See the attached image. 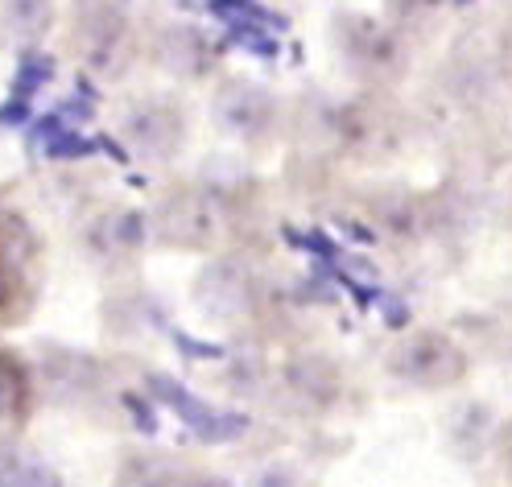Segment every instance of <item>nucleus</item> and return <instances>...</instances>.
Masks as SVG:
<instances>
[{
  "instance_id": "f257e3e1",
  "label": "nucleus",
  "mask_w": 512,
  "mask_h": 487,
  "mask_svg": "<svg viewBox=\"0 0 512 487\" xmlns=\"http://www.w3.org/2000/svg\"><path fill=\"white\" fill-rule=\"evenodd\" d=\"M38 236L25 215L0 207V318L21 322L38 298Z\"/></svg>"
},
{
  "instance_id": "f03ea898",
  "label": "nucleus",
  "mask_w": 512,
  "mask_h": 487,
  "mask_svg": "<svg viewBox=\"0 0 512 487\" xmlns=\"http://www.w3.org/2000/svg\"><path fill=\"white\" fill-rule=\"evenodd\" d=\"M223 223H228V211L211 190H174L153 215L157 236L178 248H211Z\"/></svg>"
},
{
  "instance_id": "7ed1b4c3",
  "label": "nucleus",
  "mask_w": 512,
  "mask_h": 487,
  "mask_svg": "<svg viewBox=\"0 0 512 487\" xmlns=\"http://www.w3.org/2000/svg\"><path fill=\"white\" fill-rule=\"evenodd\" d=\"M389 368L397 380L405 384H418V388H446L463 380L467 372V355L455 339H446L438 331H418L409 335L405 343L393 347L389 355Z\"/></svg>"
},
{
  "instance_id": "20e7f679",
  "label": "nucleus",
  "mask_w": 512,
  "mask_h": 487,
  "mask_svg": "<svg viewBox=\"0 0 512 487\" xmlns=\"http://www.w3.org/2000/svg\"><path fill=\"white\" fill-rule=\"evenodd\" d=\"M335 42L347 58V67L364 79H393L401 71V42L368 17H343L335 29Z\"/></svg>"
},
{
  "instance_id": "39448f33",
  "label": "nucleus",
  "mask_w": 512,
  "mask_h": 487,
  "mask_svg": "<svg viewBox=\"0 0 512 487\" xmlns=\"http://www.w3.org/2000/svg\"><path fill=\"white\" fill-rule=\"evenodd\" d=\"M153 393L162 397L178 413V421H186V426L195 430L203 442H232V438H240L248 430V421L240 413H223V409H215V405H207L199 397H190L186 388L178 380H170V376H153Z\"/></svg>"
},
{
  "instance_id": "423d86ee",
  "label": "nucleus",
  "mask_w": 512,
  "mask_h": 487,
  "mask_svg": "<svg viewBox=\"0 0 512 487\" xmlns=\"http://www.w3.org/2000/svg\"><path fill=\"white\" fill-rule=\"evenodd\" d=\"M75 42L83 46L91 67H100V71L124 67L128 50H133V38H128V21L120 13H112V9L87 13L83 25H79V34H75Z\"/></svg>"
},
{
  "instance_id": "0eeeda50",
  "label": "nucleus",
  "mask_w": 512,
  "mask_h": 487,
  "mask_svg": "<svg viewBox=\"0 0 512 487\" xmlns=\"http://www.w3.org/2000/svg\"><path fill=\"white\" fill-rule=\"evenodd\" d=\"M339 137L351 145V153H360L364 161H376L397 145V120L384 108L360 104L339 116Z\"/></svg>"
},
{
  "instance_id": "6e6552de",
  "label": "nucleus",
  "mask_w": 512,
  "mask_h": 487,
  "mask_svg": "<svg viewBox=\"0 0 512 487\" xmlns=\"http://www.w3.org/2000/svg\"><path fill=\"white\" fill-rule=\"evenodd\" d=\"M128 137L153 161H166L182 145V112H174L170 104H145L128 120Z\"/></svg>"
},
{
  "instance_id": "1a4fd4ad",
  "label": "nucleus",
  "mask_w": 512,
  "mask_h": 487,
  "mask_svg": "<svg viewBox=\"0 0 512 487\" xmlns=\"http://www.w3.org/2000/svg\"><path fill=\"white\" fill-rule=\"evenodd\" d=\"M219 116H223V124L236 128V133H244V137H261L273 124V104H269V95L261 87L236 83V87H228L219 95Z\"/></svg>"
},
{
  "instance_id": "9d476101",
  "label": "nucleus",
  "mask_w": 512,
  "mask_h": 487,
  "mask_svg": "<svg viewBox=\"0 0 512 487\" xmlns=\"http://www.w3.org/2000/svg\"><path fill=\"white\" fill-rule=\"evenodd\" d=\"M215 13L228 21L236 34L252 46V50H261V54H273V34H277V25L281 21H273L269 13H261V9H252L248 0H219L215 5Z\"/></svg>"
},
{
  "instance_id": "9b49d317",
  "label": "nucleus",
  "mask_w": 512,
  "mask_h": 487,
  "mask_svg": "<svg viewBox=\"0 0 512 487\" xmlns=\"http://www.w3.org/2000/svg\"><path fill=\"white\" fill-rule=\"evenodd\" d=\"M50 75H54L50 58H42V54H29V58L21 62V71H17V83H13V95H9V104L0 108V124H9V120H21V116H25V108L34 104L38 87H46V83H50Z\"/></svg>"
},
{
  "instance_id": "f8f14e48",
  "label": "nucleus",
  "mask_w": 512,
  "mask_h": 487,
  "mask_svg": "<svg viewBox=\"0 0 512 487\" xmlns=\"http://www.w3.org/2000/svg\"><path fill=\"white\" fill-rule=\"evenodd\" d=\"M0 487H62L58 471L25 450H0Z\"/></svg>"
},
{
  "instance_id": "ddd939ff",
  "label": "nucleus",
  "mask_w": 512,
  "mask_h": 487,
  "mask_svg": "<svg viewBox=\"0 0 512 487\" xmlns=\"http://www.w3.org/2000/svg\"><path fill=\"white\" fill-rule=\"evenodd\" d=\"M29 409V376L9 351H0V417H21Z\"/></svg>"
},
{
  "instance_id": "4468645a",
  "label": "nucleus",
  "mask_w": 512,
  "mask_h": 487,
  "mask_svg": "<svg viewBox=\"0 0 512 487\" xmlns=\"http://www.w3.org/2000/svg\"><path fill=\"white\" fill-rule=\"evenodd\" d=\"M9 17L21 34H42L50 25V0H13L9 5Z\"/></svg>"
},
{
  "instance_id": "2eb2a0df",
  "label": "nucleus",
  "mask_w": 512,
  "mask_h": 487,
  "mask_svg": "<svg viewBox=\"0 0 512 487\" xmlns=\"http://www.w3.org/2000/svg\"><path fill=\"white\" fill-rule=\"evenodd\" d=\"M178 487H232V483L228 479H211V475H195V479H186Z\"/></svg>"
}]
</instances>
